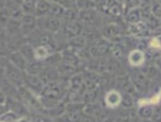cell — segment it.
Wrapping results in <instances>:
<instances>
[{
    "instance_id": "obj_3",
    "label": "cell",
    "mask_w": 161,
    "mask_h": 122,
    "mask_svg": "<svg viewBox=\"0 0 161 122\" xmlns=\"http://www.w3.org/2000/svg\"><path fill=\"white\" fill-rule=\"evenodd\" d=\"M161 99V91L159 92L158 95H155L154 97H152V99H148V100H139V106H143V105H147V104H157V103L160 102Z\"/></svg>"
},
{
    "instance_id": "obj_5",
    "label": "cell",
    "mask_w": 161,
    "mask_h": 122,
    "mask_svg": "<svg viewBox=\"0 0 161 122\" xmlns=\"http://www.w3.org/2000/svg\"><path fill=\"white\" fill-rule=\"evenodd\" d=\"M151 46H152V47H157V48L161 47L160 43H159V41H157V39H152V41H151Z\"/></svg>"
},
{
    "instance_id": "obj_1",
    "label": "cell",
    "mask_w": 161,
    "mask_h": 122,
    "mask_svg": "<svg viewBox=\"0 0 161 122\" xmlns=\"http://www.w3.org/2000/svg\"><path fill=\"white\" fill-rule=\"evenodd\" d=\"M121 102V97L116 91H111L106 96V103H107L108 106H111V107H115V106H118Z\"/></svg>"
},
{
    "instance_id": "obj_2",
    "label": "cell",
    "mask_w": 161,
    "mask_h": 122,
    "mask_svg": "<svg viewBox=\"0 0 161 122\" xmlns=\"http://www.w3.org/2000/svg\"><path fill=\"white\" fill-rule=\"evenodd\" d=\"M129 60H130V64H134V66H137V64H141L143 61H144V55L143 53L139 51H134L129 55Z\"/></svg>"
},
{
    "instance_id": "obj_4",
    "label": "cell",
    "mask_w": 161,
    "mask_h": 122,
    "mask_svg": "<svg viewBox=\"0 0 161 122\" xmlns=\"http://www.w3.org/2000/svg\"><path fill=\"white\" fill-rule=\"evenodd\" d=\"M47 50L44 46H39V47L36 50V58L37 59H44L47 57Z\"/></svg>"
}]
</instances>
